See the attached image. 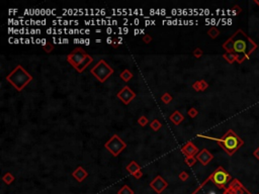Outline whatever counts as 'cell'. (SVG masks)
I'll use <instances>...</instances> for the list:
<instances>
[{
  "label": "cell",
  "mask_w": 259,
  "mask_h": 194,
  "mask_svg": "<svg viewBox=\"0 0 259 194\" xmlns=\"http://www.w3.org/2000/svg\"><path fill=\"white\" fill-rule=\"evenodd\" d=\"M223 47L229 54L234 55L237 60H239L241 55L243 58H248L256 49V45L242 31H238L223 45Z\"/></svg>",
  "instance_id": "cell-1"
},
{
  "label": "cell",
  "mask_w": 259,
  "mask_h": 194,
  "mask_svg": "<svg viewBox=\"0 0 259 194\" xmlns=\"http://www.w3.org/2000/svg\"><path fill=\"white\" fill-rule=\"evenodd\" d=\"M8 81L14 88H16L17 91H21L24 87L32 80V76L24 70L22 66L18 65L15 69L12 71L8 76L6 77Z\"/></svg>",
  "instance_id": "cell-2"
},
{
  "label": "cell",
  "mask_w": 259,
  "mask_h": 194,
  "mask_svg": "<svg viewBox=\"0 0 259 194\" xmlns=\"http://www.w3.org/2000/svg\"><path fill=\"white\" fill-rule=\"evenodd\" d=\"M216 141L220 143L221 147H222L229 155H233V153L235 152V151H237L243 143L241 138H238V135H235L232 130H229L223 138H216Z\"/></svg>",
  "instance_id": "cell-3"
},
{
  "label": "cell",
  "mask_w": 259,
  "mask_h": 194,
  "mask_svg": "<svg viewBox=\"0 0 259 194\" xmlns=\"http://www.w3.org/2000/svg\"><path fill=\"white\" fill-rule=\"evenodd\" d=\"M90 72H91V74L93 75L99 82L103 83L105 80L109 79V77L114 73V69H112L104 60H100V61L92 68Z\"/></svg>",
  "instance_id": "cell-4"
},
{
  "label": "cell",
  "mask_w": 259,
  "mask_h": 194,
  "mask_svg": "<svg viewBox=\"0 0 259 194\" xmlns=\"http://www.w3.org/2000/svg\"><path fill=\"white\" fill-rule=\"evenodd\" d=\"M104 147L112 153V155L114 156V157H117V156L127 148V143H125L117 135H114L109 140V142L105 143Z\"/></svg>",
  "instance_id": "cell-5"
},
{
  "label": "cell",
  "mask_w": 259,
  "mask_h": 194,
  "mask_svg": "<svg viewBox=\"0 0 259 194\" xmlns=\"http://www.w3.org/2000/svg\"><path fill=\"white\" fill-rule=\"evenodd\" d=\"M208 178L219 187H224L231 180V176L222 167H219Z\"/></svg>",
  "instance_id": "cell-6"
},
{
  "label": "cell",
  "mask_w": 259,
  "mask_h": 194,
  "mask_svg": "<svg viewBox=\"0 0 259 194\" xmlns=\"http://www.w3.org/2000/svg\"><path fill=\"white\" fill-rule=\"evenodd\" d=\"M87 55L88 54H86L83 49H76L68 55L67 61L69 62L70 64L75 68V69H76V68L79 66L83 61H84L85 58L87 57Z\"/></svg>",
  "instance_id": "cell-7"
},
{
  "label": "cell",
  "mask_w": 259,
  "mask_h": 194,
  "mask_svg": "<svg viewBox=\"0 0 259 194\" xmlns=\"http://www.w3.org/2000/svg\"><path fill=\"white\" fill-rule=\"evenodd\" d=\"M117 96L120 101H123L125 105H128L130 104V102H132L133 99L136 97V93L133 91L130 87L125 86L119 93H117Z\"/></svg>",
  "instance_id": "cell-8"
},
{
  "label": "cell",
  "mask_w": 259,
  "mask_h": 194,
  "mask_svg": "<svg viewBox=\"0 0 259 194\" xmlns=\"http://www.w3.org/2000/svg\"><path fill=\"white\" fill-rule=\"evenodd\" d=\"M150 186H151V188L154 189L158 194H160V193H162V191H164L165 189L167 188L168 183L166 182L161 176L158 175L157 177H156L154 180L150 183Z\"/></svg>",
  "instance_id": "cell-9"
},
{
  "label": "cell",
  "mask_w": 259,
  "mask_h": 194,
  "mask_svg": "<svg viewBox=\"0 0 259 194\" xmlns=\"http://www.w3.org/2000/svg\"><path fill=\"white\" fill-rule=\"evenodd\" d=\"M127 170H128V172H129L130 174H132L135 178H137V179L142 178L143 173H142V171H141V167H140V165H138V163L135 162V161H132V162L127 166Z\"/></svg>",
  "instance_id": "cell-10"
},
{
  "label": "cell",
  "mask_w": 259,
  "mask_h": 194,
  "mask_svg": "<svg viewBox=\"0 0 259 194\" xmlns=\"http://www.w3.org/2000/svg\"><path fill=\"white\" fill-rule=\"evenodd\" d=\"M181 152L184 154L186 157H194L195 154L198 153V149L195 147L191 142H188L182 147Z\"/></svg>",
  "instance_id": "cell-11"
},
{
  "label": "cell",
  "mask_w": 259,
  "mask_h": 194,
  "mask_svg": "<svg viewBox=\"0 0 259 194\" xmlns=\"http://www.w3.org/2000/svg\"><path fill=\"white\" fill-rule=\"evenodd\" d=\"M197 159L203 164V166H205V165H208V162H210V161L213 159V155L208 152L207 149H203L202 152L197 154Z\"/></svg>",
  "instance_id": "cell-12"
},
{
  "label": "cell",
  "mask_w": 259,
  "mask_h": 194,
  "mask_svg": "<svg viewBox=\"0 0 259 194\" xmlns=\"http://www.w3.org/2000/svg\"><path fill=\"white\" fill-rule=\"evenodd\" d=\"M72 175H73V177L78 181V182H82V181L88 176V173L84 170V168L81 167V166H79V167H78L76 170L72 173Z\"/></svg>",
  "instance_id": "cell-13"
},
{
  "label": "cell",
  "mask_w": 259,
  "mask_h": 194,
  "mask_svg": "<svg viewBox=\"0 0 259 194\" xmlns=\"http://www.w3.org/2000/svg\"><path fill=\"white\" fill-rule=\"evenodd\" d=\"M92 61H93V58L90 56V55H87V57L85 58V60L81 63V64L79 65V66L76 68V70L79 73H82L85 69H86L87 67H88V65L91 64Z\"/></svg>",
  "instance_id": "cell-14"
},
{
  "label": "cell",
  "mask_w": 259,
  "mask_h": 194,
  "mask_svg": "<svg viewBox=\"0 0 259 194\" xmlns=\"http://www.w3.org/2000/svg\"><path fill=\"white\" fill-rule=\"evenodd\" d=\"M183 118L184 117H183L182 113L179 112V111H174L172 114L170 115V120L176 125L180 124L181 122H183Z\"/></svg>",
  "instance_id": "cell-15"
},
{
  "label": "cell",
  "mask_w": 259,
  "mask_h": 194,
  "mask_svg": "<svg viewBox=\"0 0 259 194\" xmlns=\"http://www.w3.org/2000/svg\"><path fill=\"white\" fill-rule=\"evenodd\" d=\"M120 77L122 78V79L124 80L125 82H129L130 80L133 78V73L131 72L130 70L125 69V70H124V72L120 73Z\"/></svg>",
  "instance_id": "cell-16"
},
{
  "label": "cell",
  "mask_w": 259,
  "mask_h": 194,
  "mask_svg": "<svg viewBox=\"0 0 259 194\" xmlns=\"http://www.w3.org/2000/svg\"><path fill=\"white\" fill-rule=\"evenodd\" d=\"M2 180H3L6 184H11L14 181V177H13V175H12L11 173L8 172V173H6L3 177H2Z\"/></svg>",
  "instance_id": "cell-17"
},
{
  "label": "cell",
  "mask_w": 259,
  "mask_h": 194,
  "mask_svg": "<svg viewBox=\"0 0 259 194\" xmlns=\"http://www.w3.org/2000/svg\"><path fill=\"white\" fill-rule=\"evenodd\" d=\"M150 127H151V128H152L153 130L157 132V130H159L160 127H161V122L158 119H154L153 122H151Z\"/></svg>",
  "instance_id": "cell-18"
},
{
  "label": "cell",
  "mask_w": 259,
  "mask_h": 194,
  "mask_svg": "<svg viewBox=\"0 0 259 194\" xmlns=\"http://www.w3.org/2000/svg\"><path fill=\"white\" fill-rule=\"evenodd\" d=\"M117 194H134V191L131 189L129 186L125 185L124 187H123L120 190L117 192Z\"/></svg>",
  "instance_id": "cell-19"
},
{
  "label": "cell",
  "mask_w": 259,
  "mask_h": 194,
  "mask_svg": "<svg viewBox=\"0 0 259 194\" xmlns=\"http://www.w3.org/2000/svg\"><path fill=\"white\" fill-rule=\"evenodd\" d=\"M161 100H162V102H164L165 104H168V103L172 100V96H171L169 93H164V94L162 95V97H161Z\"/></svg>",
  "instance_id": "cell-20"
},
{
  "label": "cell",
  "mask_w": 259,
  "mask_h": 194,
  "mask_svg": "<svg viewBox=\"0 0 259 194\" xmlns=\"http://www.w3.org/2000/svg\"><path fill=\"white\" fill-rule=\"evenodd\" d=\"M195 162H197V159H195L194 157H186L185 158V163H186L189 167H192V166L195 164Z\"/></svg>",
  "instance_id": "cell-21"
},
{
  "label": "cell",
  "mask_w": 259,
  "mask_h": 194,
  "mask_svg": "<svg viewBox=\"0 0 259 194\" xmlns=\"http://www.w3.org/2000/svg\"><path fill=\"white\" fill-rule=\"evenodd\" d=\"M138 122H139L140 125H142V127H145V125L148 123V118L146 117L145 115H142V116H140V118L138 119Z\"/></svg>",
  "instance_id": "cell-22"
},
{
  "label": "cell",
  "mask_w": 259,
  "mask_h": 194,
  "mask_svg": "<svg viewBox=\"0 0 259 194\" xmlns=\"http://www.w3.org/2000/svg\"><path fill=\"white\" fill-rule=\"evenodd\" d=\"M188 177H189V176H188V174L185 172V171H182V172H180V174H179V178H180V180H182V181H186Z\"/></svg>",
  "instance_id": "cell-23"
},
{
  "label": "cell",
  "mask_w": 259,
  "mask_h": 194,
  "mask_svg": "<svg viewBox=\"0 0 259 194\" xmlns=\"http://www.w3.org/2000/svg\"><path fill=\"white\" fill-rule=\"evenodd\" d=\"M188 114H189L190 117H195L197 115V110L195 109V108H190V109L188 110Z\"/></svg>",
  "instance_id": "cell-24"
},
{
  "label": "cell",
  "mask_w": 259,
  "mask_h": 194,
  "mask_svg": "<svg viewBox=\"0 0 259 194\" xmlns=\"http://www.w3.org/2000/svg\"><path fill=\"white\" fill-rule=\"evenodd\" d=\"M193 55H194V57L200 58L203 55V51L200 49H195L194 52H193Z\"/></svg>",
  "instance_id": "cell-25"
},
{
  "label": "cell",
  "mask_w": 259,
  "mask_h": 194,
  "mask_svg": "<svg viewBox=\"0 0 259 194\" xmlns=\"http://www.w3.org/2000/svg\"><path fill=\"white\" fill-rule=\"evenodd\" d=\"M143 41H144V42H146V44H149V42L152 41V37H151L149 34H144V37H143Z\"/></svg>",
  "instance_id": "cell-26"
},
{
  "label": "cell",
  "mask_w": 259,
  "mask_h": 194,
  "mask_svg": "<svg viewBox=\"0 0 259 194\" xmlns=\"http://www.w3.org/2000/svg\"><path fill=\"white\" fill-rule=\"evenodd\" d=\"M218 34H219L218 31H217V29H212L210 31H208V34H210V36L212 37H216Z\"/></svg>",
  "instance_id": "cell-27"
},
{
  "label": "cell",
  "mask_w": 259,
  "mask_h": 194,
  "mask_svg": "<svg viewBox=\"0 0 259 194\" xmlns=\"http://www.w3.org/2000/svg\"><path fill=\"white\" fill-rule=\"evenodd\" d=\"M53 49H54V47H53V45H47L46 47H44V50H45V52H47V53H51L52 51H53Z\"/></svg>",
  "instance_id": "cell-28"
},
{
  "label": "cell",
  "mask_w": 259,
  "mask_h": 194,
  "mask_svg": "<svg viewBox=\"0 0 259 194\" xmlns=\"http://www.w3.org/2000/svg\"><path fill=\"white\" fill-rule=\"evenodd\" d=\"M200 82V90H205V88L208 87V84L205 81H203V80H202V81H198Z\"/></svg>",
  "instance_id": "cell-29"
},
{
  "label": "cell",
  "mask_w": 259,
  "mask_h": 194,
  "mask_svg": "<svg viewBox=\"0 0 259 194\" xmlns=\"http://www.w3.org/2000/svg\"><path fill=\"white\" fill-rule=\"evenodd\" d=\"M239 188H241V187H239ZM239 188L238 189H236V190H234V194H250V193H248V192H246V191H242V190H239Z\"/></svg>",
  "instance_id": "cell-30"
},
{
  "label": "cell",
  "mask_w": 259,
  "mask_h": 194,
  "mask_svg": "<svg viewBox=\"0 0 259 194\" xmlns=\"http://www.w3.org/2000/svg\"><path fill=\"white\" fill-rule=\"evenodd\" d=\"M192 87L194 88L195 89V91H200V82H197V83H194V84L192 85Z\"/></svg>",
  "instance_id": "cell-31"
},
{
  "label": "cell",
  "mask_w": 259,
  "mask_h": 194,
  "mask_svg": "<svg viewBox=\"0 0 259 194\" xmlns=\"http://www.w3.org/2000/svg\"><path fill=\"white\" fill-rule=\"evenodd\" d=\"M106 42L107 44H112V37H107V40H106Z\"/></svg>",
  "instance_id": "cell-32"
},
{
  "label": "cell",
  "mask_w": 259,
  "mask_h": 194,
  "mask_svg": "<svg viewBox=\"0 0 259 194\" xmlns=\"http://www.w3.org/2000/svg\"><path fill=\"white\" fill-rule=\"evenodd\" d=\"M95 42H101V40H96Z\"/></svg>",
  "instance_id": "cell-33"
}]
</instances>
